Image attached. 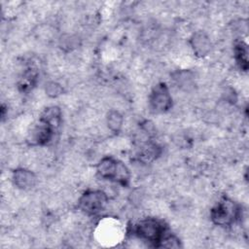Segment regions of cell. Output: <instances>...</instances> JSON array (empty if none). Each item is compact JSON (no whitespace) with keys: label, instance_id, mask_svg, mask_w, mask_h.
I'll use <instances>...</instances> for the list:
<instances>
[{"label":"cell","instance_id":"7c38bea8","mask_svg":"<svg viewBox=\"0 0 249 249\" xmlns=\"http://www.w3.org/2000/svg\"><path fill=\"white\" fill-rule=\"evenodd\" d=\"M101 226L102 227L99 228V231L97 233L100 235V238L104 239V241H113L120 233L119 226L114 224L112 221Z\"/></svg>","mask_w":249,"mask_h":249},{"label":"cell","instance_id":"6da1fadb","mask_svg":"<svg viewBox=\"0 0 249 249\" xmlns=\"http://www.w3.org/2000/svg\"><path fill=\"white\" fill-rule=\"evenodd\" d=\"M96 173L101 179L122 186H126L130 180L129 168L123 161L110 156L100 159L96 164Z\"/></svg>","mask_w":249,"mask_h":249},{"label":"cell","instance_id":"9c48e42d","mask_svg":"<svg viewBox=\"0 0 249 249\" xmlns=\"http://www.w3.org/2000/svg\"><path fill=\"white\" fill-rule=\"evenodd\" d=\"M40 121L44 122L54 130L61 124L62 111L58 106H49L41 113Z\"/></svg>","mask_w":249,"mask_h":249},{"label":"cell","instance_id":"ba28073f","mask_svg":"<svg viewBox=\"0 0 249 249\" xmlns=\"http://www.w3.org/2000/svg\"><path fill=\"white\" fill-rule=\"evenodd\" d=\"M13 184L20 191H29L37 184L36 174L29 168L18 167L12 174Z\"/></svg>","mask_w":249,"mask_h":249},{"label":"cell","instance_id":"3957f363","mask_svg":"<svg viewBox=\"0 0 249 249\" xmlns=\"http://www.w3.org/2000/svg\"><path fill=\"white\" fill-rule=\"evenodd\" d=\"M166 231L164 225L153 217L141 219L134 227V234L140 241L148 242L157 247Z\"/></svg>","mask_w":249,"mask_h":249},{"label":"cell","instance_id":"8992f818","mask_svg":"<svg viewBox=\"0 0 249 249\" xmlns=\"http://www.w3.org/2000/svg\"><path fill=\"white\" fill-rule=\"evenodd\" d=\"M53 129L42 121L31 125L27 130V142L30 146H44L47 145L53 138Z\"/></svg>","mask_w":249,"mask_h":249},{"label":"cell","instance_id":"30bf717a","mask_svg":"<svg viewBox=\"0 0 249 249\" xmlns=\"http://www.w3.org/2000/svg\"><path fill=\"white\" fill-rule=\"evenodd\" d=\"M105 123L107 125V128L111 132L117 134L123 129V126L124 124V118L119 110L111 109L106 114Z\"/></svg>","mask_w":249,"mask_h":249},{"label":"cell","instance_id":"52a82bcc","mask_svg":"<svg viewBox=\"0 0 249 249\" xmlns=\"http://www.w3.org/2000/svg\"><path fill=\"white\" fill-rule=\"evenodd\" d=\"M189 42L193 53L198 58L205 57L211 52L212 43L210 37L204 31L199 30L194 32Z\"/></svg>","mask_w":249,"mask_h":249},{"label":"cell","instance_id":"5b68a950","mask_svg":"<svg viewBox=\"0 0 249 249\" xmlns=\"http://www.w3.org/2000/svg\"><path fill=\"white\" fill-rule=\"evenodd\" d=\"M148 103L154 113L163 114L169 111L173 104L169 88L164 83L157 84L149 94Z\"/></svg>","mask_w":249,"mask_h":249},{"label":"cell","instance_id":"277c9868","mask_svg":"<svg viewBox=\"0 0 249 249\" xmlns=\"http://www.w3.org/2000/svg\"><path fill=\"white\" fill-rule=\"evenodd\" d=\"M109 203V196L103 190H88L78 198L79 209L88 216H95L104 211Z\"/></svg>","mask_w":249,"mask_h":249},{"label":"cell","instance_id":"8fae6325","mask_svg":"<svg viewBox=\"0 0 249 249\" xmlns=\"http://www.w3.org/2000/svg\"><path fill=\"white\" fill-rule=\"evenodd\" d=\"M234 57L240 69L246 71L248 67V49L247 45L243 42H239L234 46Z\"/></svg>","mask_w":249,"mask_h":249},{"label":"cell","instance_id":"7a4b0ae2","mask_svg":"<svg viewBox=\"0 0 249 249\" xmlns=\"http://www.w3.org/2000/svg\"><path fill=\"white\" fill-rule=\"evenodd\" d=\"M210 218L214 225L228 228L241 219V209L232 199L223 197L212 207Z\"/></svg>","mask_w":249,"mask_h":249},{"label":"cell","instance_id":"4fadbf2b","mask_svg":"<svg viewBox=\"0 0 249 249\" xmlns=\"http://www.w3.org/2000/svg\"><path fill=\"white\" fill-rule=\"evenodd\" d=\"M45 93L51 98H56L63 93V87L55 81H50L45 86Z\"/></svg>","mask_w":249,"mask_h":249}]
</instances>
